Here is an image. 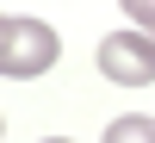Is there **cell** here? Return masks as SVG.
Returning a JSON list of instances; mask_svg holds the SVG:
<instances>
[{"label": "cell", "mask_w": 155, "mask_h": 143, "mask_svg": "<svg viewBox=\"0 0 155 143\" xmlns=\"http://www.w3.org/2000/svg\"><path fill=\"white\" fill-rule=\"evenodd\" d=\"M106 143H155V118H143V112L112 118V124H106Z\"/></svg>", "instance_id": "3"}, {"label": "cell", "mask_w": 155, "mask_h": 143, "mask_svg": "<svg viewBox=\"0 0 155 143\" xmlns=\"http://www.w3.org/2000/svg\"><path fill=\"white\" fill-rule=\"evenodd\" d=\"M50 62H56V31H50L44 19L6 12V19H0V69H6L12 81H31V75H44Z\"/></svg>", "instance_id": "1"}, {"label": "cell", "mask_w": 155, "mask_h": 143, "mask_svg": "<svg viewBox=\"0 0 155 143\" xmlns=\"http://www.w3.org/2000/svg\"><path fill=\"white\" fill-rule=\"evenodd\" d=\"M124 12L137 19V31H143V37H155V0H124Z\"/></svg>", "instance_id": "4"}, {"label": "cell", "mask_w": 155, "mask_h": 143, "mask_svg": "<svg viewBox=\"0 0 155 143\" xmlns=\"http://www.w3.org/2000/svg\"><path fill=\"white\" fill-rule=\"evenodd\" d=\"M99 75L118 87H149L155 81V37L143 31H112L99 44Z\"/></svg>", "instance_id": "2"}, {"label": "cell", "mask_w": 155, "mask_h": 143, "mask_svg": "<svg viewBox=\"0 0 155 143\" xmlns=\"http://www.w3.org/2000/svg\"><path fill=\"white\" fill-rule=\"evenodd\" d=\"M44 143H68V137H44Z\"/></svg>", "instance_id": "5"}]
</instances>
